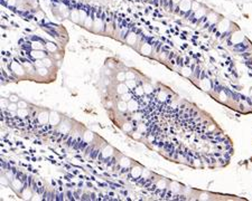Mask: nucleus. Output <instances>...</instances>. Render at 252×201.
I'll return each mask as SVG.
<instances>
[{"label": "nucleus", "mask_w": 252, "mask_h": 201, "mask_svg": "<svg viewBox=\"0 0 252 201\" xmlns=\"http://www.w3.org/2000/svg\"><path fill=\"white\" fill-rule=\"evenodd\" d=\"M61 122V117L56 112H50L49 113V123L52 125H58Z\"/></svg>", "instance_id": "obj_1"}, {"label": "nucleus", "mask_w": 252, "mask_h": 201, "mask_svg": "<svg viewBox=\"0 0 252 201\" xmlns=\"http://www.w3.org/2000/svg\"><path fill=\"white\" fill-rule=\"evenodd\" d=\"M38 121L40 124H46L49 122V113L48 112H42L38 115Z\"/></svg>", "instance_id": "obj_2"}, {"label": "nucleus", "mask_w": 252, "mask_h": 201, "mask_svg": "<svg viewBox=\"0 0 252 201\" xmlns=\"http://www.w3.org/2000/svg\"><path fill=\"white\" fill-rule=\"evenodd\" d=\"M192 8V2L191 0H182L179 3V9L182 11H187Z\"/></svg>", "instance_id": "obj_3"}, {"label": "nucleus", "mask_w": 252, "mask_h": 201, "mask_svg": "<svg viewBox=\"0 0 252 201\" xmlns=\"http://www.w3.org/2000/svg\"><path fill=\"white\" fill-rule=\"evenodd\" d=\"M128 91H129V88H128V86L126 85V83H122L121 82L119 85L116 86V93L120 94V95L128 93Z\"/></svg>", "instance_id": "obj_4"}, {"label": "nucleus", "mask_w": 252, "mask_h": 201, "mask_svg": "<svg viewBox=\"0 0 252 201\" xmlns=\"http://www.w3.org/2000/svg\"><path fill=\"white\" fill-rule=\"evenodd\" d=\"M30 55H31V57L35 58V59H44L46 54H45L44 52H42V50H35L34 49L33 52H30Z\"/></svg>", "instance_id": "obj_5"}, {"label": "nucleus", "mask_w": 252, "mask_h": 201, "mask_svg": "<svg viewBox=\"0 0 252 201\" xmlns=\"http://www.w3.org/2000/svg\"><path fill=\"white\" fill-rule=\"evenodd\" d=\"M112 154H113V149H112V146L107 145V146L104 148V149L102 150V157H105V159H108V157H110Z\"/></svg>", "instance_id": "obj_6"}, {"label": "nucleus", "mask_w": 252, "mask_h": 201, "mask_svg": "<svg viewBox=\"0 0 252 201\" xmlns=\"http://www.w3.org/2000/svg\"><path fill=\"white\" fill-rule=\"evenodd\" d=\"M128 110L131 111V112H135V111L138 110V103L135 101V99H130L128 102Z\"/></svg>", "instance_id": "obj_7"}, {"label": "nucleus", "mask_w": 252, "mask_h": 201, "mask_svg": "<svg viewBox=\"0 0 252 201\" xmlns=\"http://www.w3.org/2000/svg\"><path fill=\"white\" fill-rule=\"evenodd\" d=\"M131 174H132L133 178H139V176L142 174V170L140 166H133L132 170H131Z\"/></svg>", "instance_id": "obj_8"}, {"label": "nucleus", "mask_w": 252, "mask_h": 201, "mask_svg": "<svg viewBox=\"0 0 252 201\" xmlns=\"http://www.w3.org/2000/svg\"><path fill=\"white\" fill-rule=\"evenodd\" d=\"M118 110L121 111V112H126L128 110V103L121 99L120 102H118Z\"/></svg>", "instance_id": "obj_9"}, {"label": "nucleus", "mask_w": 252, "mask_h": 201, "mask_svg": "<svg viewBox=\"0 0 252 201\" xmlns=\"http://www.w3.org/2000/svg\"><path fill=\"white\" fill-rule=\"evenodd\" d=\"M37 74H38L39 76H42V77H45V76H46V75L48 74V69H47V67H45V66L38 67V68H37Z\"/></svg>", "instance_id": "obj_10"}, {"label": "nucleus", "mask_w": 252, "mask_h": 201, "mask_svg": "<svg viewBox=\"0 0 252 201\" xmlns=\"http://www.w3.org/2000/svg\"><path fill=\"white\" fill-rule=\"evenodd\" d=\"M120 165H121L122 168H128V166H130V159H128V157H121V160H120Z\"/></svg>", "instance_id": "obj_11"}, {"label": "nucleus", "mask_w": 252, "mask_h": 201, "mask_svg": "<svg viewBox=\"0 0 252 201\" xmlns=\"http://www.w3.org/2000/svg\"><path fill=\"white\" fill-rule=\"evenodd\" d=\"M16 113H17V115L20 116V117H25V116L28 115V110L27 108H18Z\"/></svg>", "instance_id": "obj_12"}, {"label": "nucleus", "mask_w": 252, "mask_h": 201, "mask_svg": "<svg viewBox=\"0 0 252 201\" xmlns=\"http://www.w3.org/2000/svg\"><path fill=\"white\" fill-rule=\"evenodd\" d=\"M84 141L85 142H91L92 140H93V133L90 132V131H86L85 133H84Z\"/></svg>", "instance_id": "obj_13"}, {"label": "nucleus", "mask_w": 252, "mask_h": 201, "mask_svg": "<svg viewBox=\"0 0 252 201\" xmlns=\"http://www.w3.org/2000/svg\"><path fill=\"white\" fill-rule=\"evenodd\" d=\"M12 187L16 189V190H21V188H22V183L19 181V180H17V179H15V180H12Z\"/></svg>", "instance_id": "obj_14"}, {"label": "nucleus", "mask_w": 252, "mask_h": 201, "mask_svg": "<svg viewBox=\"0 0 252 201\" xmlns=\"http://www.w3.org/2000/svg\"><path fill=\"white\" fill-rule=\"evenodd\" d=\"M8 111L9 112H17V110H18V104H17V103H9V105H8Z\"/></svg>", "instance_id": "obj_15"}, {"label": "nucleus", "mask_w": 252, "mask_h": 201, "mask_svg": "<svg viewBox=\"0 0 252 201\" xmlns=\"http://www.w3.org/2000/svg\"><path fill=\"white\" fill-rule=\"evenodd\" d=\"M8 101L11 103H18L19 102V97L17 96L16 94H10L8 97Z\"/></svg>", "instance_id": "obj_16"}, {"label": "nucleus", "mask_w": 252, "mask_h": 201, "mask_svg": "<svg viewBox=\"0 0 252 201\" xmlns=\"http://www.w3.org/2000/svg\"><path fill=\"white\" fill-rule=\"evenodd\" d=\"M31 197H33V193H31L30 190H28V189L24 190V192H22V198L24 199H31Z\"/></svg>", "instance_id": "obj_17"}, {"label": "nucleus", "mask_w": 252, "mask_h": 201, "mask_svg": "<svg viewBox=\"0 0 252 201\" xmlns=\"http://www.w3.org/2000/svg\"><path fill=\"white\" fill-rule=\"evenodd\" d=\"M126 85L128 86V88H136V80L135 79H127Z\"/></svg>", "instance_id": "obj_18"}, {"label": "nucleus", "mask_w": 252, "mask_h": 201, "mask_svg": "<svg viewBox=\"0 0 252 201\" xmlns=\"http://www.w3.org/2000/svg\"><path fill=\"white\" fill-rule=\"evenodd\" d=\"M141 52H142V54H144V55H149L150 52H151V47H150L149 45H145V46L142 47Z\"/></svg>", "instance_id": "obj_19"}, {"label": "nucleus", "mask_w": 252, "mask_h": 201, "mask_svg": "<svg viewBox=\"0 0 252 201\" xmlns=\"http://www.w3.org/2000/svg\"><path fill=\"white\" fill-rule=\"evenodd\" d=\"M144 91H145V93H147V94H150L152 92V86L150 85V84H144Z\"/></svg>", "instance_id": "obj_20"}, {"label": "nucleus", "mask_w": 252, "mask_h": 201, "mask_svg": "<svg viewBox=\"0 0 252 201\" xmlns=\"http://www.w3.org/2000/svg\"><path fill=\"white\" fill-rule=\"evenodd\" d=\"M64 125H65V123H63L61 125V126H59V131H61V132H63V133H67L69 131V129H71V125H67V126H64Z\"/></svg>", "instance_id": "obj_21"}, {"label": "nucleus", "mask_w": 252, "mask_h": 201, "mask_svg": "<svg viewBox=\"0 0 252 201\" xmlns=\"http://www.w3.org/2000/svg\"><path fill=\"white\" fill-rule=\"evenodd\" d=\"M116 79L119 80V82H123V80H126V73H123V72L119 73V74L116 75Z\"/></svg>", "instance_id": "obj_22"}, {"label": "nucleus", "mask_w": 252, "mask_h": 201, "mask_svg": "<svg viewBox=\"0 0 252 201\" xmlns=\"http://www.w3.org/2000/svg\"><path fill=\"white\" fill-rule=\"evenodd\" d=\"M202 87L204 89H210L211 85H210V82H207V79H203L202 80Z\"/></svg>", "instance_id": "obj_23"}, {"label": "nucleus", "mask_w": 252, "mask_h": 201, "mask_svg": "<svg viewBox=\"0 0 252 201\" xmlns=\"http://www.w3.org/2000/svg\"><path fill=\"white\" fill-rule=\"evenodd\" d=\"M31 47H33L35 50H40L43 48V45L40 43H33L31 44Z\"/></svg>", "instance_id": "obj_24"}, {"label": "nucleus", "mask_w": 252, "mask_h": 201, "mask_svg": "<svg viewBox=\"0 0 252 201\" xmlns=\"http://www.w3.org/2000/svg\"><path fill=\"white\" fill-rule=\"evenodd\" d=\"M121 99H122V101H126V102H129V101L131 99V95H130V94H128V93L122 94V95H121Z\"/></svg>", "instance_id": "obj_25"}, {"label": "nucleus", "mask_w": 252, "mask_h": 201, "mask_svg": "<svg viewBox=\"0 0 252 201\" xmlns=\"http://www.w3.org/2000/svg\"><path fill=\"white\" fill-rule=\"evenodd\" d=\"M136 75L133 74L132 72H127L126 73V79H135Z\"/></svg>", "instance_id": "obj_26"}, {"label": "nucleus", "mask_w": 252, "mask_h": 201, "mask_svg": "<svg viewBox=\"0 0 252 201\" xmlns=\"http://www.w3.org/2000/svg\"><path fill=\"white\" fill-rule=\"evenodd\" d=\"M122 129H123L125 132H130V131H131V125L129 123H125L123 125H122Z\"/></svg>", "instance_id": "obj_27"}, {"label": "nucleus", "mask_w": 252, "mask_h": 201, "mask_svg": "<svg viewBox=\"0 0 252 201\" xmlns=\"http://www.w3.org/2000/svg\"><path fill=\"white\" fill-rule=\"evenodd\" d=\"M17 104H18V107L19 108H27V106H28L27 103H26L25 101H19Z\"/></svg>", "instance_id": "obj_28"}, {"label": "nucleus", "mask_w": 252, "mask_h": 201, "mask_svg": "<svg viewBox=\"0 0 252 201\" xmlns=\"http://www.w3.org/2000/svg\"><path fill=\"white\" fill-rule=\"evenodd\" d=\"M43 63H44V66L45 67H50V66H52V61H50L48 58H44V59H43Z\"/></svg>", "instance_id": "obj_29"}, {"label": "nucleus", "mask_w": 252, "mask_h": 201, "mask_svg": "<svg viewBox=\"0 0 252 201\" xmlns=\"http://www.w3.org/2000/svg\"><path fill=\"white\" fill-rule=\"evenodd\" d=\"M166 97H167V94L165 93V92H160V93H159V95H158V98L160 99V101H165V99H166Z\"/></svg>", "instance_id": "obj_30"}, {"label": "nucleus", "mask_w": 252, "mask_h": 201, "mask_svg": "<svg viewBox=\"0 0 252 201\" xmlns=\"http://www.w3.org/2000/svg\"><path fill=\"white\" fill-rule=\"evenodd\" d=\"M46 46H47V48L50 50V52H55V50H56V46L54 44H52V43H48Z\"/></svg>", "instance_id": "obj_31"}, {"label": "nucleus", "mask_w": 252, "mask_h": 201, "mask_svg": "<svg viewBox=\"0 0 252 201\" xmlns=\"http://www.w3.org/2000/svg\"><path fill=\"white\" fill-rule=\"evenodd\" d=\"M35 66L38 68V67H42L44 66V63H43V61H40V59H36V61H35V64H34Z\"/></svg>", "instance_id": "obj_32"}, {"label": "nucleus", "mask_w": 252, "mask_h": 201, "mask_svg": "<svg viewBox=\"0 0 252 201\" xmlns=\"http://www.w3.org/2000/svg\"><path fill=\"white\" fill-rule=\"evenodd\" d=\"M182 74H183L184 76H186V77H187V76H189V75H191V69H188V68H184V69H183V72H182Z\"/></svg>", "instance_id": "obj_33"}, {"label": "nucleus", "mask_w": 252, "mask_h": 201, "mask_svg": "<svg viewBox=\"0 0 252 201\" xmlns=\"http://www.w3.org/2000/svg\"><path fill=\"white\" fill-rule=\"evenodd\" d=\"M166 187V182L163 181V180H160V181L157 183V188H160V189H163V188Z\"/></svg>", "instance_id": "obj_34"}, {"label": "nucleus", "mask_w": 252, "mask_h": 201, "mask_svg": "<svg viewBox=\"0 0 252 201\" xmlns=\"http://www.w3.org/2000/svg\"><path fill=\"white\" fill-rule=\"evenodd\" d=\"M133 38H136V36H135V35H133V34H131L130 36L128 37V43H129V44H133V43H135V40H133Z\"/></svg>", "instance_id": "obj_35"}, {"label": "nucleus", "mask_w": 252, "mask_h": 201, "mask_svg": "<svg viewBox=\"0 0 252 201\" xmlns=\"http://www.w3.org/2000/svg\"><path fill=\"white\" fill-rule=\"evenodd\" d=\"M135 93L138 94V95H142V94L145 93V91L142 89L141 87H137V88H136V91H135Z\"/></svg>", "instance_id": "obj_36"}, {"label": "nucleus", "mask_w": 252, "mask_h": 201, "mask_svg": "<svg viewBox=\"0 0 252 201\" xmlns=\"http://www.w3.org/2000/svg\"><path fill=\"white\" fill-rule=\"evenodd\" d=\"M1 184H3V185H7V184H8V180H7V178H6L5 175L1 176Z\"/></svg>", "instance_id": "obj_37"}, {"label": "nucleus", "mask_w": 252, "mask_h": 201, "mask_svg": "<svg viewBox=\"0 0 252 201\" xmlns=\"http://www.w3.org/2000/svg\"><path fill=\"white\" fill-rule=\"evenodd\" d=\"M207 199H208V194H207V193H203V194H201L200 200H207Z\"/></svg>", "instance_id": "obj_38"}, {"label": "nucleus", "mask_w": 252, "mask_h": 201, "mask_svg": "<svg viewBox=\"0 0 252 201\" xmlns=\"http://www.w3.org/2000/svg\"><path fill=\"white\" fill-rule=\"evenodd\" d=\"M10 103V102H9ZM9 103L7 102V101H6V99H2V101H1V105H2L3 106V108H6V107H8V105H9Z\"/></svg>", "instance_id": "obj_39"}, {"label": "nucleus", "mask_w": 252, "mask_h": 201, "mask_svg": "<svg viewBox=\"0 0 252 201\" xmlns=\"http://www.w3.org/2000/svg\"><path fill=\"white\" fill-rule=\"evenodd\" d=\"M198 7H200V5H197L196 2H194V3H193V5H192V9H193V10H194V11H196Z\"/></svg>", "instance_id": "obj_40"}, {"label": "nucleus", "mask_w": 252, "mask_h": 201, "mask_svg": "<svg viewBox=\"0 0 252 201\" xmlns=\"http://www.w3.org/2000/svg\"><path fill=\"white\" fill-rule=\"evenodd\" d=\"M172 185L174 187V188H173V190H174V191H178V184H177V183H173Z\"/></svg>", "instance_id": "obj_41"}, {"label": "nucleus", "mask_w": 252, "mask_h": 201, "mask_svg": "<svg viewBox=\"0 0 252 201\" xmlns=\"http://www.w3.org/2000/svg\"><path fill=\"white\" fill-rule=\"evenodd\" d=\"M133 138H135V139H140V133H135V134H133Z\"/></svg>", "instance_id": "obj_42"}, {"label": "nucleus", "mask_w": 252, "mask_h": 201, "mask_svg": "<svg viewBox=\"0 0 252 201\" xmlns=\"http://www.w3.org/2000/svg\"><path fill=\"white\" fill-rule=\"evenodd\" d=\"M174 1V3H177V2H179V1H182V0H173Z\"/></svg>", "instance_id": "obj_43"}]
</instances>
